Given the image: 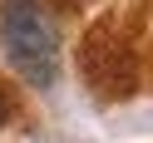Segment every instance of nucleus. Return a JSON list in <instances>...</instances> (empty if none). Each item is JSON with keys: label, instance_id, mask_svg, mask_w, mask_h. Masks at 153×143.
I'll list each match as a JSON object with an SVG mask.
<instances>
[{"label": "nucleus", "instance_id": "f257e3e1", "mask_svg": "<svg viewBox=\"0 0 153 143\" xmlns=\"http://www.w3.org/2000/svg\"><path fill=\"white\" fill-rule=\"evenodd\" d=\"M0 44L25 84L50 89L59 79V30L45 0H0Z\"/></svg>", "mask_w": 153, "mask_h": 143}, {"label": "nucleus", "instance_id": "f03ea898", "mask_svg": "<svg viewBox=\"0 0 153 143\" xmlns=\"http://www.w3.org/2000/svg\"><path fill=\"white\" fill-rule=\"evenodd\" d=\"M5 113H10V109H5V99H0V128H5Z\"/></svg>", "mask_w": 153, "mask_h": 143}]
</instances>
